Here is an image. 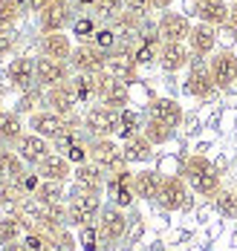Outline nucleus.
Returning <instances> with one entry per match:
<instances>
[{
  "label": "nucleus",
  "mask_w": 237,
  "mask_h": 251,
  "mask_svg": "<svg viewBox=\"0 0 237 251\" xmlns=\"http://www.w3.org/2000/svg\"><path fill=\"white\" fill-rule=\"evenodd\" d=\"M102 197L96 194H87L81 188H73V194L67 197V226L73 228H84V226H93L102 214Z\"/></svg>",
  "instance_id": "nucleus-1"
},
{
  "label": "nucleus",
  "mask_w": 237,
  "mask_h": 251,
  "mask_svg": "<svg viewBox=\"0 0 237 251\" xmlns=\"http://www.w3.org/2000/svg\"><path fill=\"white\" fill-rule=\"evenodd\" d=\"M79 125L81 122L76 116H58L53 110H35V113L29 116V130L38 133V136H44V139H50V142L64 139L67 133L79 130Z\"/></svg>",
  "instance_id": "nucleus-2"
},
{
  "label": "nucleus",
  "mask_w": 237,
  "mask_h": 251,
  "mask_svg": "<svg viewBox=\"0 0 237 251\" xmlns=\"http://www.w3.org/2000/svg\"><path fill=\"white\" fill-rule=\"evenodd\" d=\"M119 116H122V110H113V107H105V104H93V107H87L81 125L90 133V139H113L119 133Z\"/></svg>",
  "instance_id": "nucleus-3"
},
{
  "label": "nucleus",
  "mask_w": 237,
  "mask_h": 251,
  "mask_svg": "<svg viewBox=\"0 0 237 251\" xmlns=\"http://www.w3.org/2000/svg\"><path fill=\"white\" fill-rule=\"evenodd\" d=\"M99 234H102V251H113L128 234V217H125V208H116V205H105L99 220Z\"/></svg>",
  "instance_id": "nucleus-4"
},
{
  "label": "nucleus",
  "mask_w": 237,
  "mask_h": 251,
  "mask_svg": "<svg viewBox=\"0 0 237 251\" xmlns=\"http://www.w3.org/2000/svg\"><path fill=\"white\" fill-rule=\"evenodd\" d=\"M87 148H90V162L99 165L107 176L116 174V171H122V168H128L125 148H122L119 142H113V139H90Z\"/></svg>",
  "instance_id": "nucleus-5"
},
{
  "label": "nucleus",
  "mask_w": 237,
  "mask_h": 251,
  "mask_svg": "<svg viewBox=\"0 0 237 251\" xmlns=\"http://www.w3.org/2000/svg\"><path fill=\"white\" fill-rule=\"evenodd\" d=\"M76 21V3L73 0H53L38 12V29L41 32H64Z\"/></svg>",
  "instance_id": "nucleus-6"
},
{
  "label": "nucleus",
  "mask_w": 237,
  "mask_h": 251,
  "mask_svg": "<svg viewBox=\"0 0 237 251\" xmlns=\"http://www.w3.org/2000/svg\"><path fill=\"white\" fill-rule=\"evenodd\" d=\"M157 202L165 211H185V208H191V185L183 176H162Z\"/></svg>",
  "instance_id": "nucleus-7"
},
{
  "label": "nucleus",
  "mask_w": 237,
  "mask_h": 251,
  "mask_svg": "<svg viewBox=\"0 0 237 251\" xmlns=\"http://www.w3.org/2000/svg\"><path fill=\"white\" fill-rule=\"evenodd\" d=\"M206 64H209V73L214 78L217 90H232L237 84V52L235 50L223 47V50L214 52Z\"/></svg>",
  "instance_id": "nucleus-8"
},
{
  "label": "nucleus",
  "mask_w": 237,
  "mask_h": 251,
  "mask_svg": "<svg viewBox=\"0 0 237 251\" xmlns=\"http://www.w3.org/2000/svg\"><path fill=\"white\" fill-rule=\"evenodd\" d=\"M96 90H99V104L113 107V110H128V104H131L128 81H119L110 73H99L96 75Z\"/></svg>",
  "instance_id": "nucleus-9"
},
{
  "label": "nucleus",
  "mask_w": 237,
  "mask_h": 251,
  "mask_svg": "<svg viewBox=\"0 0 237 251\" xmlns=\"http://www.w3.org/2000/svg\"><path fill=\"white\" fill-rule=\"evenodd\" d=\"M73 78V67L70 61H55V58H35V84L50 90V87H58V84H67Z\"/></svg>",
  "instance_id": "nucleus-10"
},
{
  "label": "nucleus",
  "mask_w": 237,
  "mask_h": 251,
  "mask_svg": "<svg viewBox=\"0 0 237 251\" xmlns=\"http://www.w3.org/2000/svg\"><path fill=\"white\" fill-rule=\"evenodd\" d=\"M183 90L191 99H200V101L211 99V96L217 93L214 78H211L206 61H197V58H194V61L188 64V75H185V81H183Z\"/></svg>",
  "instance_id": "nucleus-11"
},
{
  "label": "nucleus",
  "mask_w": 237,
  "mask_h": 251,
  "mask_svg": "<svg viewBox=\"0 0 237 251\" xmlns=\"http://www.w3.org/2000/svg\"><path fill=\"white\" fill-rule=\"evenodd\" d=\"M70 67L73 73H81V75H99L107 70V55L93 44H79L70 55Z\"/></svg>",
  "instance_id": "nucleus-12"
},
{
  "label": "nucleus",
  "mask_w": 237,
  "mask_h": 251,
  "mask_svg": "<svg viewBox=\"0 0 237 251\" xmlns=\"http://www.w3.org/2000/svg\"><path fill=\"white\" fill-rule=\"evenodd\" d=\"M15 153L26 162V168H38V165L53 153V142L44 139V136H38V133H32V130H26V133L21 136V142L15 145Z\"/></svg>",
  "instance_id": "nucleus-13"
},
{
  "label": "nucleus",
  "mask_w": 237,
  "mask_h": 251,
  "mask_svg": "<svg viewBox=\"0 0 237 251\" xmlns=\"http://www.w3.org/2000/svg\"><path fill=\"white\" fill-rule=\"evenodd\" d=\"M188 50L197 61H209L211 55L217 52V26L211 24H197L191 26V35H188Z\"/></svg>",
  "instance_id": "nucleus-14"
},
{
  "label": "nucleus",
  "mask_w": 237,
  "mask_h": 251,
  "mask_svg": "<svg viewBox=\"0 0 237 251\" xmlns=\"http://www.w3.org/2000/svg\"><path fill=\"white\" fill-rule=\"evenodd\" d=\"M107 197H110V205L116 208H131L133 200H136V191H133V174L128 168L116 171V174L107 176Z\"/></svg>",
  "instance_id": "nucleus-15"
},
{
  "label": "nucleus",
  "mask_w": 237,
  "mask_h": 251,
  "mask_svg": "<svg viewBox=\"0 0 237 251\" xmlns=\"http://www.w3.org/2000/svg\"><path fill=\"white\" fill-rule=\"evenodd\" d=\"M157 35L162 44H185L191 35V21L180 12H165L157 24Z\"/></svg>",
  "instance_id": "nucleus-16"
},
{
  "label": "nucleus",
  "mask_w": 237,
  "mask_h": 251,
  "mask_svg": "<svg viewBox=\"0 0 237 251\" xmlns=\"http://www.w3.org/2000/svg\"><path fill=\"white\" fill-rule=\"evenodd\" d=\"M73 182H76V188H81V191L102 197L105 188H107V174L99 168V165L84 162V165H76V171H73Z\"/></svg>",
  "instance_id": "nucleus-17"
},
{
  "label": "nucleus",
  "mask_w": 237,
  "mask_h": 251,
  "mask_svg": "<svg viewBox=\"0 0 237 251\" xmlns=\"http://www.w3.org/2000/svg\"><path fill=\"white\" fill-rule=\"evenodd\" d=\"M44 104L47 110H53L58 116H76V107H79V99H76V90L73 84H58V87H50L47 96H44Z\"/></svg>",
  "instance_id": "nucleus-18"
},
{
  "label": "nucleus",
  "mask_w": 237,
  "mask_h": 251,
  "mask_svg": "<svg viewBox=\"0 0 237 251\" xmlns=\"http://www.w3.org/2000/svg\"><path fill=\"white\" fill-rule=\"evenodd\" d=\"M38 176L41 179H47V182H61V185H67L70 179H73V171H76V165L67 159V156H61V153H50L38 168Z\"/></svg>",
  "instance_id": "nucleus-19"
},
{
  "label": "nucleus",
  "mask_w": 237,
  "mask_h": 251,
  "mask_svg": "<svg viewBox=\"0 0 237 251\" xmlns=\"http://www.w3.org/2000/svg\"><path fill=\"white\" fill-rule=\"evenodd\" d=\"M194 15L200 24H211V26H229L232 18V3L226 0H197L194 3Z\"/></svg>",
  "instance_id": "nucleus-20"
},
{
  "label": "nucleus",
  "mask_w": 237,
  "mask_h": 251,
  "mask_svg": "<svg viewBox=\"0 0 237 251\" xmlns=\"http://www.w3.org/2000/svg\"><path fill=\"white\" fill-rule=\"evenodd\" d=\"M191 61H194V55L188 50V44H162V47H159L157 64L165 73H180V70H185Z\"/></svg>",
  "instance_id": "nucleus-21"
},
{
  "label": "nucleus",
  "mask_w": 237,
  "mask_h": 251,
  "mask_svg": "<svg viewBox=\"0 0 237 251\" xmlns=\"http://www.w3.org/2000/svg\"><path fill=\"white\" fill-rule=\"evenodd\" d=\"M73 50L76 47L67 32H41V55L55 58V61H70Z\"/></svg>",
  "instance_id": "nucleus-22"
},
{
  "label": "nucleus",
  "mask_w": 237,
  "mask_h": 251,
  "mask_svg": "<svg viewBox=\"0 0 237 251\" xmlns=\"http://www.w3.org/2000/svg\"><path fill=\"white\" fill-rule=\"evenodd\" d=\"M9 84L21 93H29L35 87V61L21 55V58H12L9 61Z\"/></svg>",
  "instance_id": "nucleus-23"
},
{
  "label": "nucleus",
  "mask_w": 237,
  "mask_h": 251,
  "mask_svg": "<svg viewBox=\"0 0 237 251\" xmlns=\"http://www.w3.org/2000/svg\"><path fill=\"white\" fill-rule=\"evenodd\" d=\"M136 70H139V64L133 61V50H119L110 52L107 55V70L113 78H119V81H133L136 78Z\"/></svg>",
  "instance_id": "nucleus-24"
},
{
  "label": "nucleus",
  "mask_w": 237,
  "mask_h": 251,
  "mask_svg": "<svg viewBox=\"0 0 237 251\" xmlns=\"http://www.w3.org/2000/svg\"><path fill=\"white\" fill-rule=\"evenodd\" d=\"M24 133H26V127H24V119L18 110H0V145L3 148H15Z\"/></svg>",
  "instance_id": "nucleus-25"
},
{
  "label": "nucleus",
  "mask_w": 237,
  "mask_h": 251,
  "mask_svg": "<svg viewBox=\"0 0 237 251\" xmlns=\"http://www.w3.org/2000/svg\"><path fill=\"white\" fill-rule=\"evenodd\" d=\"M151 119H157V122H162V125H168V127L177 130L185 119L183 104L174 101V99H154L151 101Z\"/></svg>",
  "instance_id": "nucleus-26"
},
{
  "label": "nucleus",
  "mask_w": 237,
  "mask_h": 251,
  "mask_svg": "<svg viewBox=\"0 0 237 251\" xmlns=\"http://www.w3.org/2000/svg\"><path fill=\"white\" fill-rule=\"evenodd\" d=\"M55 148L61 151V156H67L73 165L90 162V148H87V142H84V136H81L79 130H73V133H67L64 139H58Z\"/></svg>",
  "instance_id": "nucleus-27"
},
{
  "label": "nucleus",
  "mask_w": 237,
  "mask_h": 251,
  "mask_svg": "<svg viewBox=\"0 0 237 251\" xmlns=\"http://www.w3.org/2000/svg\"><path fill=\"white\" fill-rule=\"evenodd\" d=\"M159 185H162V176H159L157 171H151V168H145V171H136V174H133V191H136V200L157 202Z\"/></svg>",
  "instance_id": "nucleus-28"
},
{
  "label": "nucleus",
  "mask_w": 237,
  "mask_h": 251,
  "mask_svg": "<svg viewBox=\"0 0 237 251\" xmlns=\"http://www.w3.org/2000/svg\"><path fill=\"white\" fill-rule=\"evenodd\" d=\"M26 171V162L15 153V148H0V182H18Z\"/></svg>",
  "instance_id": "nucleus-29"
},
{
  "label": "nucleus",
  "mask_w": 237,
  "mask_h": 251,
  "mask_svg": "<svg viewBox=\"0 0 237 251\" xmlns=\"http://www.w3.org/2000/svg\"><path fill=\"white\" fill-rule=\"evenodd\" d=\"M125 159H128V165H142V162H148L151 156H154V145L139 133V136H133V139H128L125 145Z\"/></svg>",
  "instance_id": "nucleus-30"
},
{
  "label": "nucleus",
  "mask_w": 237,
  "mask_h": 251,
  "mask_svg": "<svg viewBox=\"0 0 237 251\" xmlns=\"http://www.w3.org/2000/svg\"><path fill=\"white\" fill-rule=\"evenodd\" d=\"M24 234H26V223H24L18 214L0 217V246L18 243V240H24Z\"/></svg>",
  "instance_id": "nucleus-31"
},
{
  "label": "nucleus",
  "mask_w": 237,
  "mask_h": 251,
  "mask_svg": "<svg viewBox=\"0 0 237 251\" xmlns=\"http://www.w3.org/2000/svg\"><path fill=\"white\" fill-rule=\"evenodd\" d=\"M191 191L197 194V197H206V200H214L220 191H223V176L217 168H211L209 174H203L197 182H191Z\"/></svg>",
  "instance_id": "nucleus-32"
},
{
  "label": "nucleus",
  "mask_w": 237,
  "mask_h": 251,
  "mask_svg": "<svg viewBox=\"0 0 237 251\" xmlns=\"http://www.w3.org/2000/svg\"><path fill=\"white\" fill-rule=\"evenodd\" d=\"M35 200L47 208H58V205H67V194H64V185L61 182H41L38 191H35Z\"/></svg>",
  "instance_id": "nucleus-33"
},
{
  "label": "nucleus",
  "mask_w": 237,
  "mask_h": 251,
  "mask_svg": "<svg viewBox=\"0 0 237 251\" xmlns=\"http://www.w3.org/2000/svg\"><path fill=\"white\" fill-rule=\"evenodd\" d=\"M174 127H168V125H162V122H157V119H151L148 116V122H145V127H142V136L154 145V148H159V145H168L171 139H174Z\"/></svg>",
  "instance_id": "nucleus-34"
},
{
  "label": "nucleus",
  "mask_w": 237,
  "mask_h": 251,
  "mask_svg": "<svg viewBox=\"0 0 237 251\" xmlns=\"http://www.w3.org/2000/svg\"><path fill=\"white\" fill-rule=\"evenodd\" d=\"M70 84H73V90H76V99L79 104H90V101H99V90H96V75H76L70 78Z\"/></svg>",
  "instance_id": "nucleus-35"
},
{
  "label": "nucleus",
  "mask_w": 237,
  "mask_h": 251,
  "mask_svg": "<svg viewBox=\"0 0 237 251\" xmlns=\"http://www.w3.org/2000/svg\"><path fill=\"white\" fill-rule=\"evenodd\" d=\"M211 168H214V165H211L209 156H200V153H194V156H188V159L183 162V174H180V176H183L185 182L191 185V182H197L203 174H209Z\"/></svg>",
  "instance_id": "nucleus-36"
},
{
  "label": "nucleus",
  "mask_w": 237,
  "mask_h": 251,
  "mask_svg": "<svg viewBox=\"0 0 237 251\" xmlns=\"http://www.w3.org/2000/svg\"><path fill=\"white\" fill-rule=\"evenodd\" d=\"M211 202H214V211H217L223 220H237V191L223 188Z\"/></svg>",
  "instance_id": "nucleus-37"
},
{
  "label": "nucleus",
  "mask_w": 237,
  "mask_h": 251,
  "mask_svg": "<svg viewBox=\"0 0 237 251\" xmlns=\"http://www.w3.org/2000/svg\"><path fill=\"white\" fill-rule=\"evenodd\" d=\"M119 38H122V35H119L113 26H99L90 44H93V47H99V50L105 52V55H110V52L119 50Z\"/></svg>",
  "instance_id": "nucleus-38"
},
{
  "label": "nucleus",
  "mask_w": 237,
  "mask_h": 251,
  "mask_svg": "<svg viewBox=\"0 0 237 251\" xmlns=\"http://www.w3.org/2000/svg\"><path fill=\"white\" fill-rule=\"evenodd\" d=\"M142 127H145V122L139 119V113L122 110V116H119V133H116V136H122V139L128 142V139H133V136L142 133Z\"/></svg>",
  "instance_id": "nucleus-39"
},
{
  "label": "nucleus",
  "mask_w": 237,
  "mask_h": 251,
  "mask_svg": "<svg viewBox=\"0 0 237 251\" xmlns=\"http://www.w3.org/2000/svg\"><path fill=\"white\" fill-rule=\"evenodd\" d=\"M24 246L29 251H53V234H47L44 228H29L24 234Z\"/></svg>",
  "instance_id": "nucleus-40"
},
{
  "label": "nucleus",
  "mask_w": 237,
  "mask_h": 251,
  "mask_svg": "<svg viewBox=\"0 0 237 251\" xmlns=\"http://www.w3.org/2000/svg\"><path fill=\"white\" fill-rule=\"evenodd\" d=\"M18 15H21V6L15 0H0V35H9L15 29Z\"/></svg>",
  "instance_id": "nucleus-41"
},
{
  "label": "nucleus",
  "mask_w": 237,
  "mask_h": 251,
  "mask_svg": "<svg viewBox=\"0 0 237 251\" xmlns=\"http://www.w3.org/2000/svg\"><path fill=\"white\" fill-rule=\"evenodd\" d=\"M73 35L79 38L81 44H90L93 41V35H96V29H99V24H96V18L93 15H81V18H76L73 21Z\"/></svg>",
  "instance_id": "nucleus-42"
},
{
  "label": "nucleus",
  "mask_w": 237,
  "mask_h": 251,
  "mask_svg": "<svg viewBox=\"0 0 237 251\" xmlns=\"http://www.w3.org/2000/svg\"><path fill=\"white\" fill-rule=\"evenodd\" d=\"M93 12H96V18H102V21H116V18L125 12V0H96V3H93Z\"/></svg>",
  "instance_id": "nucleus-43"
},
{
  "label": "nucleus",
  "mask_w": 237,
  "mask_h": 251,
  "mask_svg": "<svg viewBox=\"0 0 237 251\" xmlns=\"http://www.w3.org/2000/svg\"><path fill=\"white\" fill-rule=\"evenodd\" d=\"M79 249L84 251H102V234H99V226H84L79 228Z\"/></svg>",
  "instance_id": "nucleus-44"
},
{
  "label": "nucleus",
  "mask_w": 237,
  "mask_h": 251,
  "mask_svg": "<svg viewBox=\"0 0 237 251\" xmlns=\"http://www.w3.org/2000/svg\"><path fill=\"white\" fill-rule=\"evenodd\" d=\"M76 249H79V237L70 231V226L53 234V251H76Z\"/></svg>",
  "instance_id": "nucleus-45"
},
{
  "label": "nucleus",
  "mask_w": 237,
  "mask_h": 251,
  "mask_svg": "<svg viewBox=\"0 0 237 251\" xmlns=\"http://www.w3.org/2000/svg\"><path fill=\"white\" fill-rule=\"evenodd\" d=\"M41 182H44V179L38 176V171H35V168H29L26 174L15 182V185L21 188V194H24V197H35V191H38V185H41Z\"/></svg>",
  "instance_id": "nucleus-46"
},
{
  "label": "nucleus",
  "mask_w": 237,
  "mask_h": 251,
  "mask_svg": "<svg viewBox=\"0 0 237 251\" xmlns=\"http://www.w3.org/2000/svg\"><path fill=\"white\" fill-rule=\"evenodd\" d=\"M12 47H15V35H12V32H9V35H0V58L9 55Z\"/></svg>",
  "instance_id": "nucleus-47"
},
{
  "label": "nucleus",
  "mask_w": 237,
  "mask_h": 251,
  "mask_svg": "<svg viewBox=\"0 0 237 251\" xmlns=\"http://www.w3.org/2000/svg\"><path fill=\"white\" fill-rule=\"evenodd\" d=\"M148 6H151V9H157V12H168V9L174 6V0H151Z\"/></svg>",
  "instance_id": "nucleus-48"
},
{
  "label": "nucleus",
  "mask_w": 237,
  "mask_h": 251,
  "mask_svg": "<svg viewBox=\"0 0 237 251\" xmlns=\"http://www.w3.org/2000/svg\"><path fill=\"white\" fill-rule=\"evenodd\" d=\"M3 251H29L24 246V240H18V243H9V246H3Z\"/></svg>",
  "instance_id": "nucleus-49"
},
{
  "label": "nucleus",
  "mask_w": 237,
  "mask_h": 251,
  "mask_svg": "<svg viewBox=\"0 0 237 251\" xmlns=\"http://www.w3.org/2000/svg\"><path fill=\"white\" fill-rule=\"evenodd\" d=\"M50 3H53V0H32V3H29V9H32V12H41V9H44V6H50Z\"/></svg>",
  "instance_id": "nucleus-50"
},
{
  "label": "nucleus",
  "mask_w": 237,
  "mask_h": 251,
  "mask_svg": "<svg viewBox=\"0 0 237 251\" xmlns=\"http://www.w3.org/2000/svg\"><path fill=\"white\" fill-rule=\"evenodd\" d=\"M229 26L237 29V3H232V18H229Z\"/></svg>",
  "instance_id": "nucleus-51"
},
{
  "label": "nucleus",
  "mask_w": 237,
  "mask_h": 251,
  "mask_svg": "<svg viewBox=\"0 0 237 251\" xmlns=\"http://www.w3.org/2000/svg\"><path fill=\"white\" fill-rule=\"evenodd\" d=\"M73 3H76V9H79V6H90V9H93L96 0H73Z\"/></svg>",
  "instance_id": "nucleus-52"
},
{
  "label": "nucleus",
  "mask_w": 237,
  "mask_h": 251,
  "mask_svg": "<svg viewBox=\"0 0 237 251\" xmlns=\"http://www.w3.org/2000/svg\"><path fill=\"white\" fill-rule=\"evenodd\" d=\"M15 3H18L21 9H26V6H29V3H32V0H15Z\"/></svg>",
  "instance_id": "nucleus-53"
},
{
  "label": "nucleus",
  "mask_w": 237,
  "mask_h": 251,
  "mask_svg": "<svg viewBox=\"0 0 237 251\" xmlns=\"http://www.w3.org/2000/svg\"><path fill=\"white\" fill-rule=\"evenodd\" d=\"M194 3H197V0H194Z\"/></svg>",
  "instance_id": "nucleus-54"
}]
</instances>
